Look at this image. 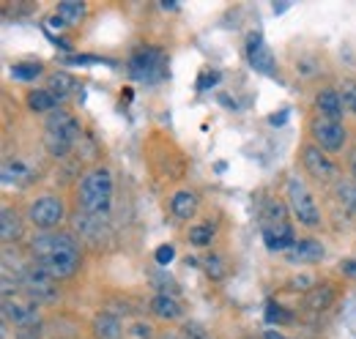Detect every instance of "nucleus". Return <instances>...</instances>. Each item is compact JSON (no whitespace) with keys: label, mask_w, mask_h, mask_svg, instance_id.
Instances as JSON below:
<instances>
[{"label":"nucleus","mask_w":356,"mask_h":339,"mask_svg":"<svg viewBox=\"0 0 356 339\" xmlns=\"http://www.w3.org/2000/svg\"><path fill=\"white\" fill-rule=\"evenodd\" d=\"M31 252H33V263L42 271H47L55 282L74 276L80 271V263H83L80 241L72 233H60V230L39 233L31 241Z\"/></svg>","instance_id":"1"},{"label":"nucleus","mask_w":356,"mask_h":339,"mask_svg":"<svg viewBox=\"0 0 356 339\" xmlns=\"http://www.w3.org/2000/svg\"><path fill=\"white\" fill-rule=\"evenodd\" d=\"M113 189H115V181H113V172L107 167H93L83 175L80 181V189H77V206L80 213H88V216H107L113 208Z\"/></svg>","instance_id":"2"},{"label":"nucleus","mask_w":356,"mask_h":339,"mask_svg":"<svg viewBox=\"0 0 356 339\" xmlns=\"http://www.w3.org/2000/svg\"><path fill=\"white\" fill-rule=\"evenodd\" d=\"M80 137H83V126H80V121L72 113H66V110L58 107L55 113L47 115L44 148L49 151V156L63 159L66 154H72V148L80 142Z\"/></svg>","instance_id":"3"},{"label":"nucleus","mask_w":356,"mask_h":339,"mask_svg":"<svg viewBox=\"0 0 356 339\" xmlns=\"http://www.w3.org/2000/svg\"><path fill=\"white\" fill-rule=\"evenodd\" d=\"M127 74L134 83L156 85L168 77V55L159 47H140L127 60Z\"/></svg>","instance_id":"4"},{"label":"nucleus","mask_w":356,"mask_h":339,"mask_svg":"<svg viewBox=\"0 0 356 339\" xmlns=\"http://www.w3.org/2000/svg\"><path fill=\"white\" fill-rule=\"evenodd\" d=\"M285 203L291 213L299 219V224L305 227H318L321 224V208L315 203V195L310 192V186L305 183V178L291 175L285 181Z\"/></svg>","instance_id":"5"},{"label":"nucleus","mask_w":356,"mask_h":339,"mask_svg":"<svg viewBox=\"0 0 356 339\" xmlns=\"http://www.w3.org/2000/svg\"><path fill=\"white\" fill-rule=\"evenodd\" d=\"M19 282H22L25 296L31 298L33 304H52V301H58V298H60V290L55 288V279H52L47 271H42L36 263H33V265H28V268L22 271Z\"/></svg>","instance_id":"6"},{"label":"nucleus","mask_w":356,"mask_h":339,"mask_svg":"<svg viewBox=\"0 0 356 339\" xmlns=\"http://www.w3.org/2000/svg\"><path fill=\"white\" fill-rule=\"evenodd\" d=\"M63 216H66V206H63V200H60V197H55V195H44V197H39L36 203H31V211H28L31 224H33V227H39L42 233H52V230H58V224L63 222Z\"/></svg>","instance_id":"7"},{"label":"nucleus","mask_w":356,"mask_h":339,"mask_svg":"<svg viewBox=\"0 0 356 339\" xmlns=\"http://www.w3.org/2000/svg\"><path fill=\"white\" fill-rule=\"evenodd\" d=\"M302 165L310 172L315 181L321 183H340V170L337 165L326 156V151H321L315 142H307L302 148Z\"/></svg>","instance_id":"8"},{"label":"nucleus","mask_w":356,"mask_h":339,"mask_svg":"<svg viewBox=\"0 0 356 339\" xmlns=\"http://www.w3.org/2000/svg\"><path fill=\"white\" fill-rule=\"evenodd\" d=\"M310 134H312V140H315V145H318L321 151H329V154L343 151L346 137H348V131H346V126H343L340 121H329V118H321V115L312 118Z\"/></svg>","instance_id":"9"},{"label":"nucleus","mask_w":356,"mask_h":339,"mask_svg":"<svg viewBox=\"0 0 356 339\" xmlns=\"http://www.w3.org/2000/svg\"><path fill=\"white\" fill-rule=\"evenodd\" d=\"M3 317L8 320V323H14L17 329H22V331H28V329H36L39 326V309H36V304L33 301H11V298H3Z\"/></svg>","instance_id":"10"},{"label":"nucleus","mask_w":356,"mask_h":339,"mask_svg":"<svg viewBox=\"0 0 356 339\" xmlns=\"http://www.w3.org/2000/svg\"><path fill=\"white\" fill-rule=\"evenodd\" d=\"M247 63L258 72V74H266V77H274L277 74V63H274V55H271V49H268L266 39L261 36V33H250V39H247Z\"/></svg>","instance_id":"11"},{"label":"nucleus","mask_w":356,"mask_h":339,"mask_svg":"<svg viewBox=\"0 0 356 339\" xmlns=\"http://www.w3.org/2000/svg\"><path fill=\"white\" fill-rule=\"evenodd\" d=\"M315 110L321 118H329V121H340L343 124V115H346V104L340 99V90L337 88H323L318 96H315Z\"/></svg>","instance_id":"12"},{"label":"nucleus","mask_w":356,"mask_h":339,"mask_svg":"<svg viewBox=\"0 0 356 339\" xmlns=\"http://www.w3.org/2000/svg\"><path fill=\"white\" fill-rule=\"evenodd\" d=\"M264 241H266L268 252H288V249L296 244L291 224H274V227H264Z\"/></svg>","instance_id":"13"},{"label":"nucleus","mask_w":356,"mask_h":339,"mask_svg":"<svg viewBox=\"0 0 356 339\" xmlns=\"http://www.w3.org/2000/svg\"><path fill=\"white\" fill-rule=\"evenodd\" d=\"M90 334H93V339H121L124 337V326H121V320L115 315L99 312L93 317V323H90Z\"/></svg>","instance_id":"14"},{"label":"nucleus","mask_w":356,"mask_h":339,"mask_svg":"<svg viewBox=\"0 0 356 339\" xmlns=\"http://www.w3.org/2000/svg\"><path fill=\"white\" fill-rule=\"evenodd\" d=\"M323 254H326V249H323L321 241L305 238V241H296V244L285 252V257H288L291 263H315V260H323Z\"/></svg>","instance_id":"15"},{"label":"nucleus","mask_w":356,"mask_h":339,"mask_svg":"<svg viewBox=\"0 0 356 339\" xmlns=\"http://www.w3.org/2000/svg\"><path fill=\"white\" fill-rule=\"evenodd\" d=\"M197 208H200V200H197V195L189 192V189H178L176 195L170 197V211H173V216L184 219V222L195 219Z\"/></svg>","instance_id":"16"},{"label":"nucleus","mask_w":356,"mask_h":339,"mask_svg":"<svg viewBox=\"0 0 356 339\" xmlns=\"http://www.w3.org/2000/svg\"><path fill=\"white\" fill-rule=\"evenodd\" d=\"M334 298H337V290H334L332 285H315L310 293L305 296L302 306H305L307 312H326V309L334 304Z\"/></svg>","instance_id":"17"},{"label":"nucleus","mask_w":356,"mask_h":339,"mask_svg":"<svg viewBox=\"0 0 356 339\" xmlns=\"http://www.w3.org/2000/svg\"><path fill=\"white\" fill-rule=\"evenodd\" d=\"M25 101H28V110H31V113H39V115H44V113L47 115H49V113H55V110H58V104H60V101H58V96H55L49 88H36V90H31Z\"/></svg>","instance_id":"18"},{"label":"nucleus","mask_w":356,"mask_h":339,"mask_svg":"<svg viewBox=\"0 0 356 339\" xmlns=\"http://www.w3.org/2000/svg\"><path fill=\"white\" fill-rule=\"evenodd\" d=\"M33 181V170L28 167L22 159H8L6 165H3V183L6 186H28Z\"/></svg>","instance_id":"19"},{"label":"nucleus","mask_w":356,"mask_h":339,"mask_svg":"<svg viewBox=\"0 0 356 339\" xmlns=\"http://www.w3.org/2000/svg\"><path fill=\"white\" fill-rule=\"evenodd\" d=\"M151 312L159 317V320H178L181 315H184V309H181V304H178L173 296H165V293H159V296L151 298Z\"/></svg>","instance_id":"20"},{"label":"nucleus","mask_w":356,"mask_h":339,"mask_svg":"<svg viewBox=\"0 0 356 339\" xmlns=\"http://www.w3.org/2000/svg\"><path fill=\"white\" fill-rule=\"evenodd\" d=\"M261 216H264V227L288 224V203H282L277 197H266L261 206Z\"/></svg>","instance_id":"21"},{"label":"nucleus","mask_w":356,"mask_h":339,"mask_svg":"<svg viewBox=\"0 0 356 339\" xmlns=\"http://www.w3.org/2000/svg\"><path fill=\"white\" fill-rule=\"evenodd\" d=\"M19 235H22L19 213L11 211V208H3V213H0V238H3V244H14V241H19Z\"/></svg>","instance_id":"22"},{"label":"nucleus","mask_w":356,"mask_h":339,"mask_svg":"<svg viewBox=\"0 0 356 339\" xmlns=\"http://www.w3.org/2000/svg\"><path fill=\"white\" fill-rule=\"evenodd\" d=\"M47 88H49V90L58 96V101L63 104V101L72 96V90L77 88V83H74V77H72V74H66V72H55V74H49Z\"/></svg>","instance_id":"23"},{"label":"nucleus","mask_w":356,"mask_h":339,"mask_svg":"<svg viewBox=\"0 0 356 339\" xmlns=\"http://www.w3.org/2000/svg\"><path fill=\"white\" fill-rule=\"evenodd\" d=\"M55 14L66 22V28L80 25V22H83V17H86V3H80V0H63V3H58Z\"/></svg>","instance_id":"24"},{"label":"nucleus","mask_w":356,"mask_h":339,"mask_svg":"<svg viewBox=\"0 0 356 339\" xmlns=\"http://www.w3.org/2000/svg\"><path fill=\"white\" fill-rule=\"evenodd\" d=\"M214 241V224H195L189 227V244L203 249V247H211Z\"/></svg>","instance_id":"25"},{"label":"nucleus","mask_w":356,"mask_h":339,"mask_svg":"<svg viewBox=\"0 0 356 339\" xmlns=\"http://www.w3.org/2000/svg\"><path fill=\"white\" fill-rule=\"evenodd\" d=\"M334 192H337V200L351 213H356V181H340V183H334Z\"/></svg>","instance_id":"26"},{"label":"nucleus","mask_w":356,"mask_h":339,"mask_svg":"<svg viewBox=\"0 0 356 339\" xmlns=\"http://www.w3.org/2000/svg\"><path fill=\"white\" fill-rule=\"evenodd\" d=\"M264 320H266L268 326H285V323L293 320V312L285 309V306H280V304H268L266 312H264Z\"/></svg>","instance_id":"27"},{"label":"nucleus","mask_w":356,"mask_h":339,"mask_svg":"<svg viewBox=\"0 0 356 339\" xmlns=\"http://www.w3.org/2000/svg\"><path fill=\"white\" fill-rule=\"evenodd\" d=\"M42 74V63H14L11 66V77L19 83H31Z\"/></svg>","instance_id":"28"},{"label":"nucleus","mask_w":356,"mask_h":339,"mask_svg":"<svg viewBox=\"0 0 356 339\" xmlns=\"http://www.w3.org/2000/svg\"><path fill=\"white\" fill-rule=\"evenodd\" d=\"M203 268H206V274L211 279H225L227 276V260H225L222 254H209L203 260Z\"/></svg>","instance_id":"29"},{"label":"nucleus","mask_w":356,"mask_h":339,"mask_svg":"<svg viewBox=\"0 0 356 339\" xmlns=\"http://www.w3.org/2000/svg\"><path fill=\"white\" fill-rule=\"evenodd\" d=\"M337 90H340V99L346 104V113L356 115V80H343Z\"/></svg>","instance_id":"30"},{"label":"nucleus","mask_w":356,"mask_h":339,"mask_svg":"<svg viewBox=\"0 0 356 339\" xmlns=\"http://www.w3.org/2000/svg\"><path fill=\"white\" fill-rule=\"evenodd\" d=\"M181 339H214V337H211V331H206L200 323H184Z\"/></svg>","instance_id":"31"},{"label":"nucleus","mask_w":356,"mask_h":339,"mask_svg":"<svg viewBox=\"0 0 356 339\" xmlns=\"http://www.w3.org/2000/svg\"><path fill=\"white\" fill-rule=\"evenodd\" d=\"M66 63H69V66H88V63H107V66H115V60L96 58V55H69Z\"/></svg>","instance_id":"32"},{"label":"nucleus","mask_w":356,"mask_h":339,"mask_svg":"<svg viewBox=\"0 0 356 339\" xmlns=\"http://www.w3.org/2000/svg\"><path fill=\"white\" fill-rule=\"evenodd\" d=\"M220 80H222V74H220L217 69H214V72H211V69H206V72H203V74L197 77V90L203 93V90H209V88H214V85L220 83Z\"/></svg>","instance_id":"33"},{"label":"nucleus","mask_w":356,"mask_h":339,"mask_svg":"<svg viewBox=\"0 0 356 339\" xmlns=\"http://www.w3.org/2000/svg\"><path fill=\"white\" fill-rule=\"evenodd\" d=\"M312 288H315V279H312V276H307V274L293 276V279L288 282V290H305V293H310Z\"/></svg>","instance_id":"34"},{"label":"nucleus","mask_w":356,"mask_h":339,"mask_svg":"<svg viewBox=\"0 0 356 339\" xmlns=\"http://www.w3.org/2000/svg\"><path fill=\"white\" fill-rule=\"evenodd\" d=\"M173 257H176V249H173L170 244H165V247L156 249V263H159V265H170Z\"/></svg>","instance_id":"35"},{"label":"nucleus","mask_w":356,"mask_h":339,"mask_svg":"<svg viewBox=\"0 0 356 339\" xmlns=\"http://www.w3.org/2000/svg\"><path fill=\"white\" fill-rule=\"evenodd\" d=\"M129 334H132L134 339H151V337H154V329H151L148 323H134Z\"/></svg>","instance_id":"36"},{"label":"nucleus","mask_w":356,"mask_h":339,"mask_svg":"<svg viewBox=\"0 0 356 339\" xmlns=\"http://www.w3.org/2000/svg\"><path fill=\"white\" fill-rule=\"evenodd\" d=\"M340 271H343L346 276H354L356 279V260H343V263H340Z\"/></svg>","instance_id":"37"},{"label":"nucleus","mask_w":356,"mask_h":339,"mask_svg":"<svg viewBox=\"0 0 356 339\" xmlns=\"http://www.w3.org/2000/svg\"><path fill=\"white\" fill-rule=\"evenodd\" d=\"M47 28H52V31H63V28H66V22H63L58 14H52V17L47 19Z\"/></svg>","instance_id":"38"},{"label":"nucleus","mask_w":356,"mask_h":339,"mask_svg":"<svg viewBox=\"0 0 356 339\" xmlns=\"http://www.w3.org/2000/svg\"><path fill=\"white\" fill-rule=\"evenodd\" d=\"M285 121H288V110H280V115H271V118H268L271 126H282Z\"/></svg>","instance_id":"39"},{"label":"nucleus","mask_w":356,"mask_h":339,"mask_svg":"<svg viewBox=\"0 0 356 339\" xmlns=\"http://www.w3.org/2000/svg\"><path fill=\"white\" fill-rule=\"evenodd\" d=\"M351 175H354V181H356V151L351 154Z\"/></svg>","instance_id":"40"},{"label":"nucleus","mask_w":356,"mask_h":339,"mask_svg":"<svg viewBox=\"0 0 356 339\" xmlns=\"http://www.w3.org/2000/svg\"><path fill=\"white\" fill-rule=\"evenodd\" d=\"M266 339H285L280 331H266Z\"/></svg>","instance_id":"41"},{"label":"nucleus","mask_w":356,"mask_h":339,"mask_svg":"<svg viewBox=\"0 0 356 339\" xmlns=\"http://www.w3.org/2000/svg\"><path fill=\"white\" fill-rule=\"evenodd\" d=\"M162 8H176V0H162Z\"/></svg>","instance_id":"42"},{"label":"nucleus","mask_w":356,"mask_h":339,"mask_svg":"<svg viewBox=\"0 0 356 339\" xmlns=\"http://www.w3.org/2000/svg\"><path fill=\"white\" fill-rule=\"evenodd\" d=\"M159 339H178V337H173V334H165V337H159Z\"/></svg>","instance_id":"43"}]
</instances>
